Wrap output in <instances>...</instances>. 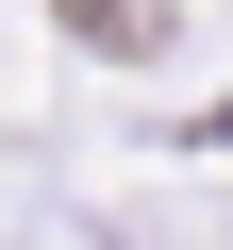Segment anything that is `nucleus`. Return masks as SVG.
<instances>
[{"mask_svg": "<svg viewBox=\"0 0 233 250\" xmlns=\"http://www.w3.org/2000/svg\"><path fill=\"white\" fill-rule=\"evenodd\" d=\"M67 17H83V50H150V34H167L150 0H67Z\"/></svg>", "mask_w": 233, "mask_h": 250, "instance_id": "1", "label": "nucleus"}]
</instances>
